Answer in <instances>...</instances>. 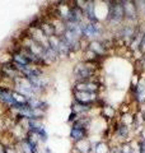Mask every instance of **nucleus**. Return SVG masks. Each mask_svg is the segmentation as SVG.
<instances>
[{
  "label": "nucleus",
  "instance_id": "nucleus-1",
  "mask_svg": "<svg viewBox=\"0 0 145 153\" xmlns=\"http://www.w3.org/2000/svg\"><path fill=\"white\" fill-rule=\"evenodd\" d=\"M97 64L87 63V61H81V63L76 64L72 69V76H74L75 82H85V80L93 79L97 74Z\"/></svg>",
  "mask_w": 145,
  "mask_h": 153
},
{
  "label": "nucleus",
  "instance_id": "nucleus-2",
  "mask_svg": "<svg viewBox=\"0 0 145 153\" xmlns=\"http://www.w3.org/2000/svg\"><path fill=\"white\" fill-rule=\"evenodd\" d=\"M107 13H106V22L109 26H120L125 19L122 1H106Z\"/></svg>",
  "mask_w": 145,
  "mask_h": 153
},
{
  "label": "nucleus",
  "instance_id": "nucleus-3",
  "mask_svg": "<svg viewBox=\"0 0 145 153\" xmlns=\"http://www.w3.org/2000/svg\"><path fill=\"white\" fill-rule=\"evenodd\" d=\"M103 35V27L101 23H90V22H81V38L85 40H98Z\"/></svg>",
  "mask_w": 145,
  "mask_h": 153
},
{
  "label": "nucleus",
  "instance_id": "nucleus-4",
  "mask_svg": "<svg viewBox=\"0 0 145 153\" xmlns=\"http://www.w3.org/2000/svg\"><path fill=\"white\" fill-rule=\"evenodd\" d=\"M0 76H1V78H5L8 80H10L12 83L18 78H23V75L19 73L16 66L10 63V60L0 64Z\"/></svg>",
  "mask_w": 145,
  "mask_h": 153
},
{
  "label": "nucleus",
  "instance_id": "nucleus-5",
  "mask_svg": "<svg viewBox=\"0 0 145 153\" xmlns=\"http://www.w3.org/2000/svg\"><path fill=\"white\" fill-rule=\"evenodd\" d=\"M84 21V14H83V9L79 5H76V3L74 1L72 5L69 7V12H67L66 17L64 19V23H81Z\"/></svg>",
  "mask_w": 145,
  "mask_h": 153
},
{
  "label": "nucleus",
  "instance_id": "nucleus-6",
  "mask_svg": "<svg viewBox=\"0 0 145 153\" xmlns=\"http://www.w3.org/2000/svg\"><path fill=\"white\" fill-rule=\"evenodd\" d=\"M101 87H102V84L97 79H90V80H85V82H75L74 83V91H80V92L98 93Z\"/></svg>",
  "mask_w": 145,
  "mask_h": 153
},
{
  "label": "nucleus",
  "instance_id": "nucleus-7",
  "mask_svg": "<svg viewBox=\"0 0 145 153\" xmlns=\"http://www.w3.org/2000/svg\"><path fill=\"white\" fill-rule=\"evenodd\" d=\"M122 7H124L125 19H126L127 22H130V23L136 22L138 18H139L138 3L136 1H122Z\"/></svg>",
  "mask_w": 145,
  "mask_h": 153
},
{
  "label": "nucleus",
  "instance_id": "nucleus-8",
  "mask_svg": "<svg viewBox=\"0 0 145 153\" xmlns=\"http://www.w3.org/2000/svg\"><path fill=\"white\" fill-rule=\"evenodd\" d=\"M95 1H92V0H88V1H84V7H83V14L84 18L87 19V22L90 23H99V18L97 17L95 13Z\"/></svg>",
  "mask_w": 145,
  "mask_h": 153
},
{
  "label": "nucleus",
  "instance_id": "nucleus-9",
  "mask_svg": "<svg viewBox=\"0 0 145 153\" xmlns=\"http://www.w3.org/2000/svg\"><path fill=\"white\" fill-rule=\"evenodd\" d=\"M74 100L80 103H94L98 100V93L90 92H80V91H74Z\"/></svg>",
  "mask_w": 145,
  "mask_h": 153
},
{
  "label": "nucleus",
  "instance_id": "nucleus-10",
  "mask_svg": "<svg viewBox=\"0 0 145 153\" xmlns=\"http://www.w3.org/2000/svg\"><path fill=\"white\" fill-rule=\"evenodd\" d=\"M88 50H90L93 54H95L97 56H99L101 59L107 55L108 50L104 47V45L101 42V40H93V41H89V45H88Z\"/></svg>",
  "mask_w": 145,
  "mask_h": 153
},
{
  "label": "nucleus",
  "instance_id": "nucleus-11",
  "mask_svg": "<svg viewBox=\"0 0 145 153\" xmlns=\"http://www.w3.org/2000/svg\"><path fill=\"white\" fill-rule=\"evenodd\" d=\"M134 89V97L135 101L141 103L145 101V78H141L140 80H138V83L132 87Z\"/></svg>",
  "mask_w": 145,
  "mask_h": 153
},
{
  "label": "nucleus",
  "instance_id": "nucleus-12",
  "mask_svg": "<svg viewBox=\"0 0 145 153\" xmlns=\"http://www.w3.org/2000/svg\"><path fill=\"white\" fill-rule=\"evenodd\" d=\"M27 105L32 108L35 110H40V111H43L46 112V110L48 107V103L46 101H43V100H41L40 97H30L27 98Z\"/></svg>",
  "mask_w": 145,
  "mask_h": 153
},
{
  "label": "nucleus",
  "instance_id": "nucleus-13",
  "mask_svg": "<svg viewBox=\"0 0 145 153\" xmlns=\"http://www.w3.org/2000/svg\"><path fill=\"white\" fill-rule=\"evenodd\" d=\"M94 106H95L94 103H80V102L74 101V103L71 105V111L76 112L80 116V115L87 114V112H89L90 110H93Z\"/></svg>",
  "mask_w": 145,
  "mask_h": 153
},
{
  "label": "nucleus",
  "instance_id": "nucleus-14",
  "mask_svg": "<svg viewBox=\"0 0 145 153\" xmlns=\"http://www.w3.org/2000/svg\"><path fill=\"white\" fill-rule=\"evenodd\" d=\"M113 131L117 134V137H120L121 139L126 140L127 137H129V133H130V126L125 125L121 121H117L115 124V128H113Z\"/></svg>",
  "mask_w": 145,
  "mask_h": 153
},
{
  "label": "nucleus",
  "instance_id": "nucleus-15",
  "mask_svg": "<svg viewBox=\"0 0 145 153\" xmlns=\"http://www.w3.org/2000/svg\"><path fill=\"white\" fill-rule=\"evenodd\" d=\"M74 149L79 153H90L92 152V143L88 139H83L79 142H75Z\"/></svg>",
  "mask_w": 145,
  "mask_h": 153
},
{
  "label": "nucleus",
  "instance_id": "nucleus-16",
  "mask_svg": "<svg viewBox=\"0 0 145 153\" xmlns=\"http://www.w3.org/2000/svg\"><path fill=\"white\" fill-rule=\"evenodd\" d=\"M70 138L75 142L83 140L88 138V130H84V129H70Z\"/></svg>",
  "mask_w": 145,
  "mask_h": 153
},
{
  "label": "nucleus",
  "instance_id": "nucleus-17",
  "mask_svg": "<svg viewBox=\"0 0 145 153\" xmlns=\"http://www.w3.org/2000/svg\"><path fill=\"white\" fill-rule=\"evenodd\" d=\"M27 131H32L35 135L37 137V139L38 142H42V143H46L48 140V134L46 131V128L41 125V126H38V128H35V129H32V130H27Z\"/></svg>",
  "mask_w": 145,
  "mask_h": 153
},
{
  "label": "nucleus",
  "instance_id": "nucleus-18",
  "mask_svg": "<svg viewBox=\"0 0 145 153\" xmlns=\"http://www.w3.org/2000/svg\"><path fill=\"white\" fill-rule=\"evenodd\" d=\"M40 31H41L47 38L51 37V36H55V27H54V25H52V22L46 21V19L43 21V23L41 25Z\"/></svg>",
  "mask_w": 145,
  "mask_h": 153
},
{
  "label": "nucleus",
  "instance_id": "nucleus-19",
  "mask_svg": "<svg viewBox=\"0 0 145 153\" xmlns=\"http://www.w3.org/2000/svg\"><path fill=\"white\" fill-rule=\"evenodd\" d=\"M109 151L111 147L106 142H98L94 146H92V152L93 153H109Z\"/></svg>",
  "mask_w": 145,
  "mask_h": 153
},
{
  "label": "nucleus",
  "instance_id": "nucleus-20",
  "mask_svg": "<svg viewBox=\"0 0 145 153\" xmlns=\"http://www.w3.org/2000/svg\"><path fill=\"white\" fill-rule=\"evenodd\" d=\"M101 115H102L104 119H107V120H111V119L115 117L116 110L112 106H107V105H104V106L102 107V112H101Z\"/></svg>",
  "mask_w": 145,
  "mask_h": 153
},
{
  "label": "nucleus",
  "instance_id": "nucleus-21",
  "mask_svg": "<svg viewBox=\"0 0 145 153\" xmlns=\"http://www.w3.org/2000/svg\"><path fill=\"white\" fill-rule=\"evenodd\" d=\"M120 148H121V153H134L132 146L130 144V143H127V142H124L120 146Z\"/></svg>",
  "mask_w": 145,
  "mask_h": 153
},
{
  "label": "nucleus",
  "instance_id": "nucleus-22",
  "mask_svg": "<svg viewBox=\"0 0 145 153\" xmlns=\"http://www.w3.org/2000/svg\"><path fill=\"white\" fill-rule=\"evenodd\" d=\"M80 116L76 112H74V111H71L70 112V115H69V117H67V123H70V124H72V123H75L76 120H78Z\"/></svg>",
  "mask_w": 145,
  "mask_h": 153
},
{
  "label": "nucleus",
  "instance_id": "nucleus-23",
  "mask_svg": "<svg viewBox=\"0 0 145 153\" xmlns=\"http://www.w3.org/2000/svg\"><path fill=\"white\" fill-rule=\"evenodd\" d=\"M109 153H121V148H120V146L112 147V148H111V151H109Z\"/></svg>",
  "mask_w": 145,
  "mask_h": 153
},
{
  "label": "nucleus",
  "instance_id": "nucleus-24",
  "mask_svg": "<svg viewBox=\"0 0 145 153\" xmlns=\"http://www.w3.org/2000/svg\"><path fill=\"white\" fill-rule=\"evenodd\" d=\"M141 4H144L143 7H144V10H145V1H141Z\"/></svg>",
  "mask_w": 145,
  "mask_h": 153
}]
</instances>
